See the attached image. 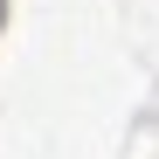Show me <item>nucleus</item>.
Here are the masks:
<instances>
[{
	"mask_svg": "<svg viewBox=\"0 0 159 159\" xmlns=\"http://www.w3.org/2000/svg\"><path fill=\"white\" fill-rule=\"evenodd\" d=\"M0 21H7V0H0Z\"/></svg>",
	"mask_w": 159,
	"mask_h": 159,
	"instance_id": "1",
	"label": "nucleus"
}]
</instances>
